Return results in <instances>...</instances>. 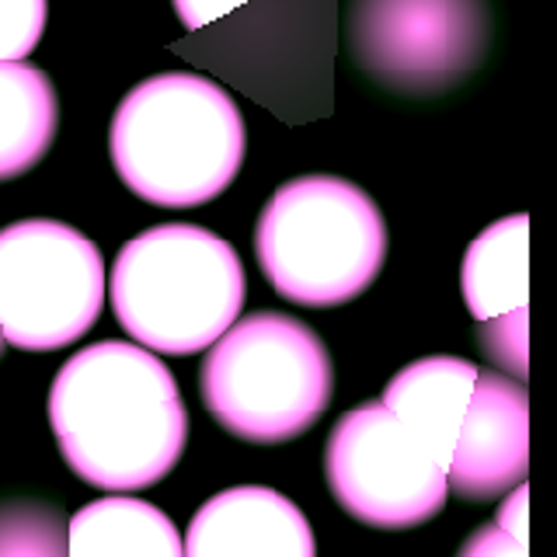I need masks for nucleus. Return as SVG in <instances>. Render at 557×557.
Segmentation results:
<instances>
[{"label": "nucleus", "mask_w": 557, "mask_h": 557, "mask_svg": "<svg viewBox=\"0 0 557 557\" xmlns=\"http://www.w3.org/2000/svg\"><path fill=\"white\" fill-rule=\"evenodd\" d=\"M185 557H318L313 530L296 505L261 484L213 495L182 536Z\"/></svg>", "instance_id": "11"}, {"label": "nucleus", "mask_w": 557, "mask_h": 557, "mask_svg": "<svg viewBox=\"0 0 557 557\" xmlns=\"http://www.w3.org/2000/svg\"><path fill=\"white\" fill-rule=\"evenodd\" d=\"M46 0H0V63H25L46 32Z\"/></svg>", "instance_id": "17"}, {"label": "nucleus", "mask_w": 557, "mask_h": 557, "mask_svg": "<svg viewBox=\"0 0 557 557\" xmlns=\"http://www.w3.org/2000/svg\"><path fill=\"white\" fill-rule=\"evenodd\" d=\"M467 310L478 324L509 318L530 304V216L516 213L470 240L460 269Z\"/></svg>", "instance_id": "13"}, {"label": "nucleus", "mask_w": 557, "mask_h": 557, "mask_svg": "<svg viewBox=\"0 0 557 557\" xmlns=\"http://www.w3.org/2000/svg\"><path fill=\"white\" fill-rule=\"evenodd\" d=\"M70 557H185L182 533L157 505L109 495L66 519Z\"/></svg>", "instance_id": "14"}, {"label": "nucleus", "mask_w": 557, "mask_h": 557, "mask_svg": "<svg viewBox=\"0 0 557 557\" xmlns=\"http://www.w3.org/2000/svg\"><path fill=\"white\" fill-rule=\"evenodd\" d=\"M0 557H70L66 516L46 502H11L0 509Z\"/></svg>", "instance_id": "16"}, {"label": "nucleus", "mask_w": 557, "mask_h": 557, "mask_svg": "<svg viewBox=\"0 0 557 557\" xmlns=\"http://www.w3.org/2000/svg\"><path fill=\"white\" fill-rule=\"evenodd\" d=\"M174 4V14H178V22L188 28V32H199L206 25L220 22L223 14H231L244 4H251V0H171Z\"/></svg>", "instance_id": "20"}, {"label": "nucleus", "mask_w": 557, "mask_h": 557, "mask_svg": "<svg viewBox=\"0 0 557 557\" xmlns=\"http://www.w3.org/2000/svg\"><path fill=\"white\" fill-rule=\"evenodd\" d=\"M248 129L223 84L188 70L139 81L119 101L109 153L122 185L161 209H191L234 185Z\"/></svg>", "instance_id": "2"}, {"label": "nucleus", "mask_w": 557, "mask_h": 557, "mask_svg": "<svg viewBox=\"0 0 557 557\" xmlns=\"http://www.w3.org/2000/svg\"><path fill=\"white\" fill-rule=\"evenodd\" d=\"M240 307V258L206 226H150L115 255L112 310L139 348L164 356L202 352L237 321Z\"/></svg>", "instance_id": "3"}, {"label": "nucleus", "mask_w": 557, "mask_h": 557, "mask_svg": "<svg viewBox=\"0 0 557 557\" xmlns=\"http://www.w3.org/2000/svg\"><path fill=\"white\" fill-rule=\"evenodd\" d=\"M49 425L66 467L109 495L164 481L188 440L178 380L133 342H95L70 356L49 387Z\"/></svg>", "instance_id": "1"}, {"label": "nucleus", "mask_w": 557, "mask_h": 557, "mask_svg": "<svg viewBox=\"0 0 557 557\" xmlns=\"http://www.w3.org/2000/svg\"><path fill=\"white\" fill-rule=\"evenodd\" d=\"M527 502H530V492H527V484H516L509 498L502 502V509H498V522L495 527L502 533H509L512 540H519V544H527Z\"/></svg>", "instance_id": "21"}, {"label": "nucleus", "mask_w": 557, "mask_h": 557, "mask_svg": "<svg viewBox=\"0 0 557 557\" xmlns=\"http://www.w3.org/2000/svg\"><path fill=\"white\" fill-rule=\"evenodd\" d=\"M530 470V397L505 373H478L474 394L446 467L449 492L492 502Z\"/></svg>", "instance_id": "10"}, {"label": "nucleus", "mask_w": 557, "mask_h": 557, "mask_svg": "<svg viewBox=\"0 0 557 557\" xmlns=\"http://www.w3.org/2000/svg\"><path fill=\"white\" fill-rule=\"evenodd\" d=\"M104 307V261L91 237L60 220L0 231V335L25 352L81 342Z\"/></svg>", "instance_id": "8"}, {"label": "nucleus", "mask_w": 557, "mask_h": 557, "mask_svg": "<svg viewBox=\"0 0 557 557\" xmlns=\"http://www.w3.org/2000/svg\"><path fill=\"white\" fill-rule=\"evenodd\" d=\"M206 411L244 443H289L327 411L335 362L313 331L261 310L209 345L199 373Z\"/></svg>", "instance_id": "5"}, {"label": "nucleus", "mask_w": 557, "mask_h": 557, "mask_svg": "<svg viewBox=\"0 0 557 557\" xmlns=\"http://www.w3.org/2000/svg\"><path fill=\"white\" fill-rule=\"evenodd\" d=\"M258 269L300 307H338L373 286L387 258V223L366 191L335 174L275 188L255 226Z\"/></svg>", "instance_id": "4"}, {"label": "nucleus", "mask_w": 557, "mask_h": 557, "mask_svg": "<svg viewBox=\"0 0 557 557\" xmlns=\"http://www.w3.org/2000/svg\"><path fill=\"white\" fill-rule=\"evenodd\" d=\"M335 0H251L171 42L278 119H321L335 98Z\"/></svg>", "instance_id": "6"}, {"label": "nucleus", "mask_w": 557, "mask_h": 557, "mask_svg": "<svg viewBox=\"0 0 557 557\" xmlns=\"http://www.w3.org/2000/svg\"><path fill=\"white\" fill-rule=\"evenodd\" d=\"M324 470L342 509L376 530H411L440 516L446 470L373 400L338 418L327 435Z\"/></svg>", "instance_id": "9"}, {"label": "nucleus", "mask_w": 557, "mask_h": 557, "mask_svg": "<svg viewBox=\"0 0 557 557\" xmlns=\"http://www.w3.org/2000/svg\"><path fill=\"white\" fill-rule=\"evenodd\" d=\"M474 383H478L474 362L457 356H429L405 366L387 383L380 405L446 470L470 405V394H474Z\"/></svg>", "instance_id": "12"}, {"label": "nucleus", "mask_w": 557, "mask_h": 557, "mask_svg": "<svg viewBox=\"0 0 557 557\" xmlns=\"http://www.w3.org/2000/svg\"><path fill=\"white\" fill-rule=\"evenodd\" d=\"M60 133V98L46 70L0 63V182L22 178Z\"/></svg>", "instance_id": "15"}, {"label": "nucleus", "mask_w": 557, "mask_h": 557, "mask_svg": "<svg viewBox=\"0 0 557 557\" xmlns=\"http://www.w3.org/2000/svg\"><path fill=\"white\" fill-rule=\"evenodd\" d=\"M0 356H4V335H0Z\"/></svg>", "instance_id": "22"}, {"label": "nucleus", "mask_w": 557, "mask_h": 557, "mask_svg": "<svg viewBox=\"0 0 557 557\" xmlns=\"http://www.w3.org/2000/svg\"><path fill=\"white\" fill-rule=\"evenodd\" d=\"M481 348L492 356L502 370H512L516 376L530 373L527 362V310H516L509 318L481 324Z\"/></svg>", "instance_id": "18"}, {"label": "nucleus", "mask_w": 557, "mask_h": 557, "mask_svg": "<svg viewBox=\"0 0 557 557\" xmlns=\"http://www.w3.org/2000/svg\"><path fill=\"white\" fill-rule=\"evenodd\" d=\"M342 42L380 91L435 98L487 63L495 17L487 0H345Z\"/></svg>", "instance_id": "7"}, {"label": "nucleus", "mask_w": 557, "mask_h": 557, "mask_svg": "<svg viewBox=\"0 0 557 557\" xmlns=\"http://www.w3.org/2000/svg\"><path fill=\"white\" fill-rule=\"evenodd\" d=\"M457 557H530V547L512 540L509 533H502L498 527H481L478 533L467 536Z\"/></svg>", "instance_id": "19"}]
</instances>
